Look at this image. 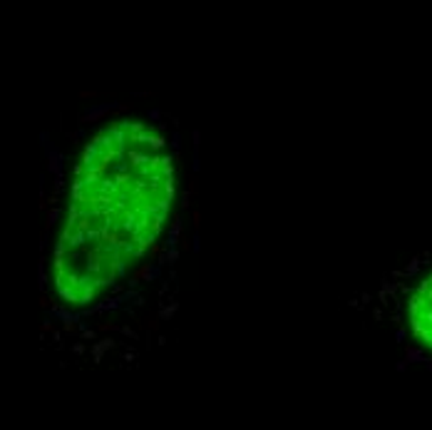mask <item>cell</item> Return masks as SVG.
I'll list each match as a JSON object with an SVG mask.
<instances>
[{
  "label": "cell",
  "mask_w": 432,
  "mask_h": 430,
  "mask_svg": "<svg viewBox=\"0 0 432 430\" xmlns=\"http://www.w3.org/2000/svg\"><path fill=\"white\" fill-rule=\"evenodd\" d=\"M398 276H410L417 278L415 283H407L405 278L395 281V283H385L383 291L398 301V308L393 313V321L398 323V341H405V336L410 333V338L415 346L422 351V363L427 361V353L432 356V251H427L425 256H415L405 271H393V278ZM432 368V358H430Z\"/></svg>",
  "instance_id": "cell-1"
},
{
  "label": "cell",
  "mask_w": 432,
  "mask_h": 430,
  "mask_svg": "<svg viewBox=\"0 0 432 430\" xmlns=\"http://www.w3.org/2000/svg\"><path fill=\"white\" fill-rule=\"evenodd\" d=\"M152 274H154L152 264H149V261H147V264H142V266H139V269H137V271H134V274L129 276V286L134 289V286H137V283H139L142 278H147V281H149V278H152Z\"/></svg>",
  "instance_id": "cell-2"
},
{
  "label": "cell",
  "mask_w": 432,
  "mask_h": 430,
  "mask_svg": "<svg viewBox=\"0 0 432 430\" xmlns=\"http://www.w3.org/2000/svg\"><path fill=\"white\" fill-rule=\"evenodd\" d=\"M112 346H115V341H110V338H104V341L94 343V346H92V358H94V363H99V361H102V353H104L107 348H112Z\"/></svg>",
  "instance_id": "cell-3"
},
{
  "label": "cell",
  "mask_w": 432,
  "mask_h": 430,
  "mask_svg": "<svg viewBox=\"0 0 432 430\" xmlns=\"http://www.w3.org/2000/svg\"><path fill=\"white\" fill-rule=\"evenodd\" d=\"M110 107H112V105H104V107H97V110H92V112H87V115L82 117V122H97V120H102V117L110 112Z\"/></svg>",
  "instance_id": "cell-4"
},
{
  "label": "cell",
  "mask_w": 432,
  "mask_h": 430,
  "mask_svg": "<svg viewBox=\"0 0 432 430\" xmlns=\"http://www.w3.org/2000/svg\"><path fill=\"white\" fill-rule=\"evenodd\" d=\"M179 234H182V221H179V219H174V221H172V229H169V242H167V244H169V246H177V242H179Z\"/></svg>",
  "instance_id": "cell-5"
},
{
  "label": "cell",
  "mask_w": 432,
  "mask_h": 430,
  "mask_svg": "<svg viewBox=\"0 0 432 430\" xmlns=\"http://www.w3.org/2000/svg\"><path fill=\"white\" fill-rule=\"evenodd\" d=\"M47 167H50V172L58 177V174H62V167H60V154L50 152V162H47Z\"/></svg>",
  "instance_id": "cell-6"
},
{
  "label": "cell",
  "mask_w": 432,
  "mask_h": 430,
  "mask_svg": "<svg viewBox=\"0 0 432 430\" xmlns=\"http://www.w3.org/2000/svg\"><path fill=\"white\" fill-rule=\"evenodd\" d=\"M177 256H179V249H174V246H169V251L159 259V264H174L177 261Z\"/></svg>",
  "instance_id": "cell-7"
},
{
  "label": "cell",
  "mask_w": 432,
  "mask_h": 430,
  "mask_svg": "<svg viewBox=\"0 0 432 430\" xmlns=\"http://www.w3.org/2000/svg\"><path fill=\"white\" fill-rule=\"evenodd\" d=\"M167 246H169V244H161V242H154V244L149 246V259H156V256H159V254H161V251H164Z\"/></svg>",
  "instance_id": "cell-8"
},
{
  "label": "cell",
  "mask_w": 432,
  "mask_h": 430,
  "mask_svg": "<svg viewBox=\"0 0 432 430\" xmlns=\"http://www.w3.org/2000/svg\"><path fill=\"white\" fill-rule=\"evenodd\" d=\"M177 308H179V304H177V301H174V304H172V306L161 308V318H172V316H174V311H177Z\"/></svg>",
  "instance_id": "cell-9"
},
{
  "label": "cell",
  "mask_w": 432,
  "mask_h": 430,
  "mask_svg": "<svg viewBox=\"0 0 432 430\" xmlns=\"http://www.w3.org/2000/svg\"><path fill=\"white\" fill-rule=\"evenodd\" d=\"M58 216H60V209H50V212H47V229L58 221Z\"/></svg>",
  "instance_id": "cell-10"
},
{
  "label": "cell",
  "mask_w": 432,
  "mask_h": 430,
  "mask_svg": "<svg viewBox=\"0 0 432 430\" xmlns=\"http://www.w3.org/2000/svg\"><path fill=\"white\" fill-rule=\"evenodd\" d=\"M99 331H117V326H115L112 321H102V323H99Z\"/></svg>",
  "instance_id": "cell-11"
},
{
  "label": "cell",
  "mask_w": 432,
  "mask_h": 430,
  "mask_svg": "<svg viewBox=\"0 0 432 430\" xmlns=\"http://www.w3.org/2000/svg\"><path fill=\"white\" fill-rule=\"evenodd\" d=\"M47 283V274H45V264H40V286Z\"/></svg>",
  "instance_id": "cell-12"
},
{
  "label": "cell",
  "mask_w": 432,
  "mask_h": 430,
  "mask_svg": "<svg viewBox=\"0 0 432 430\" xmlns=\"http://www.w3.org/2000/svg\"><path fill=\"white\" fill-rule=\"evenodd\" d=\"M122 333H124V336H129V338H137V331H134V328H129V326H124Z\"/></svg>",
  "instance_id": "cell-13"
},
{
  "label": "cell",
  "mask_w": 432,
  "mask_h": 430,
  "mask_svg": "<svg viewBox=\"0 0 432 430\" xmlns=\"http://www.w3.org/2000/svg\"><path fill=\"white\" fill-rule=\"evenodd\" d=\"M72 351H75L77 356H80V353H85V343H75V346H72Z\"/></svg>",
  "instance_id": "cell-14"
},
{
  "label": "cell",
  "mask_w": 432,
  "mask_h": 430,
  "mask_svg": "<svg viewBox=\"0 0 432 430\" xmlns=\"http://www.w3.org/2000/svg\"><path fill=\"white\" fill-rule=\"evenodd\" d=\"M191 221H194V226H199V224H201V214L194 212V214H191Z\"/></svg>",
  "instance_id": "cell-15"
},
{
  "label": "cell",
  "mask_w": 432,
  "mask_h": 430,
  "mask_svg": "<svg viewBox=\"0 0 432 430\" xmlns=\"http://www.w3.org/2000/svg\"><path fill=\"white\" fill-rule=\"evenodd\" d=\"M372 316H375V321H383V308H375Z\"/></svg>",
  "instance_id": "cell-16"
},
{
  "label": "cell",
  "mask_w": 432,
  "mask_h": 430,
  "mask_svg": "<svg viewBox=\"0 0 432 430\" xmlns=\"http://www.w3.org/2000/svg\"><path fill=\"white\" fill-rule=\"evenodd\" d=\"M52 328H55L52 321H45V323H42V331H52Z\"/></svg>",
  "instance_id": "cell-17"
},
{
  "label": "cell",
  "mask_w": 432,
  "mask_h": 430,
  "mask_svg": "<svg viewBox=\"0 0 432 430\" xmlns=\"http://www.w3.org/2000/svg\"><path fill=\"white\" fill-rule=\"evenodd\" d=\"M40 306L47 308V306H50V299H47V296H42V299H40Z\"/></svg>",
  "instance_id": "cell-18"
},
{
  "label": "cell",
  "mask_w": 432,
  "mask_h": 430,
  "mask_svg": "<svg viewBox=\"0 0 432 430\" xmlns=\"http://www.w3.org/2000/svg\"><path fill=\"white\" fill-rule=\"evenodd\" d=\"M82 338H87V341H92V338H94V331H82Z\"/></svg>",
  "instance_id": "cell-19"
}]
</instances>
